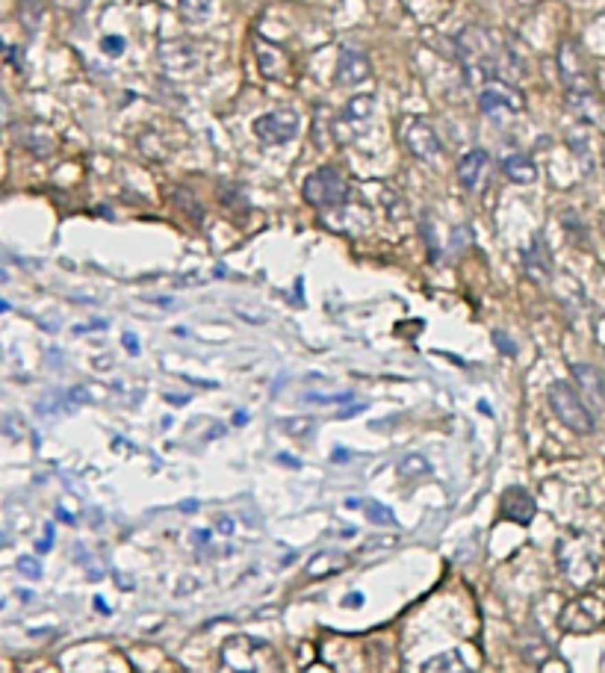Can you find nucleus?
Returning a JSON list of instances; mask_svg holds the SVG:
<instances>
[{
	"instance_id": "nucleus-8",
	"label": "nucleus",
	"mask_w": 605,
	"mask_h": 673,
	"mask_svg": "<svg viewBox=\"0 0 605 673\" xmlns=\"http://www.w3.org/2000/svg\"><path fill=\"white\" fill-rule=\"evenodd\" d=\"M481 113L493 122H508V118L523 113V95L505 80H493L488 89H481Z\"/></svg>"
},
{
	"instance_id": "nucleus-7",
	"label": "nucleus",
	"mask_w": 605,
	"mask_h": 673,
	"mask_svg": "<svg viewBox=\"0 0 605 673\" xmlns=\"http://www.w3.org/2000/svg\"><path fill=\"white\" fill-rule=\"evenodd\" d=\"M605 623V600L597 593H584L561 611V626L567 632H593Z\"/></svg>"
},
{
	"instance_id": "nucleus-24",
	"label": "nucleus",
	"mask_w": 605,
	"mask_h": 673,
	"mask_svg": "<svg viewBox=\"0 0 605 673\" xmlns=\"http://www.w3.org/2000/svg\"><path fill=\"white\" fill-rule=\"evenodd\" d=\"M345 606H349V608H361L363 606V593H349V597H345Z\"/></svg>"
},
{
	"instance_id": "nucleus-17",
	"label": "nucleus",
	"mask_w": 605,
	"mask_h": 673,
	"mask_svg": "<svg viewBox=\"0 0 605 673\" xmlns=\"http://www.w3.org/2000/svg\"><path fill=\"white\" fill-rule=\"evenodd\" d=\"M422 673H470V668L464 665V659L458 652H443V656H434L425 661Z\"/></svg>"
},
{
	"instance_id": "nucleus-6",
	"label": "nucleus",
	"mask_w": 605,
	"mask_h": 673,
	"mask_svg": "<svg viewBox=\"0 0 605 673\" xmlns=\"http://www.w3.org/2000/svg\"><path fill=\"white\" fill-rule=\"evenodd\" d=\"M299 130H301V118L290 106L286 110H272L254 122V136L263 145H286L299 136Z\"/></svg>"
},
{
	"instance_id": "nucleus-16",
	"label": "nucleus",
	"mask_w": 605,
	"mask_h": 673,
	"mask_svg": "<svg viewBox=\"0 0 605 673\" xmlns=\"http://www.w3.org/2000/svg\"><path fill=\"white\" fill-rule=\"evenodd\" d=\"M502 168L514 183H534L538 181V166H534L525 154H511L508 160L502 163Z\"/></svg>"
},
{
	"instance_id": "nucleus-28",
	"label": "nucleus",
	"mask_w": 605,
	"mask_h": 673,
	"mask_svg": "<svg viewBox=\"0 0 605 673\" xmlns=\"http://www.w3.org/2000/svg\"><path fill=\"white\" fill-rule=\"evenodd\" d=\"M304 673H331V668H325V665H313V668H307Z\"/></svg>"
},
{
	"instance_id": "nucleus-22",
	"label": "nucleus",
	"mask_w": 605,
	"mask_h": 673,
	"mask_svg": "<svg viewBox=\"0 0 605 673\" xmlns=\"http://www.w3.org/2000/svg\"><path fill=\"white\" fill-rule=\"evenodd\" d=\"M18 570H21L27 579H42V567H38V561H36V558H30V556L18 558Z\"/></svg>"
},
{
	"instance_id": "nucleus-20",
	"label": "nucleus",
	"mask_w": 605,
	"mask_h": 673,
	"mask_svg": "<svg viewBox=\"0 0 605 673\" xmlns=\"http://www.w3.org/2000/svg\"><path fill=\"white\" fill-rule=\"evenodd\" d=\"M363 511H366V517H369V523H375V526H393V523H396V514L381 502H366Z\"/></svg>"
},
{
	"instance_id": "nucleus-2",
	"label": "nucleus",
	"mask_w": 605,
	"mask_h": 673,
	"mask_svg": "<svg viewBox=\"0 0 605 673\" xmlns=\"http://www.w3.org/2000/svg\"><path fill=\"white\" fill-rule=\"evenodd\" d=\"M219 673H284V665L266 641L233 635L222 644Z\"/></svg>"
},
{
	"instance_id": "nucleus-15",
	"label": "nucleus",
	"mask_w": 605,
	"mask_h": 673,
	"mask_svg": "<svg viewBox=\"0 0 605 673\" xmlns=\"http://www.w3.org/2000/svg\"><path fill=\"white\" fill-rule=\"evenodd\" d=\"M573 378H576L579 387L591 396L593 404H605V381H602V375L597 372V366L573 363Z\"/></svg>"
},
{
	"instance_id": "nucleus-13",
	"label": "nucleus",
	"mask_w": 605,
	"mask_h": 673,
	"mask_svg": "<svg viewBox=\"0 0 605 673\" xmlns=\"http://www.w3.org/2000/svg\"><path fill=\"white\" fill-rule=\"evenodd\" d=\"M523 269L534 284H547L552 278V257L540 236H534V242L523 251Z\"/></svg>"
},
{
	"instance_id": "nucleus-23",
	"label": "nucleus",
	"mask_w": 605,
	"mask_h": 673,
	"mask_svg": "<svg viewBox=\"0 0 605 673\" xmlns=\"http://www.w3.org/2000/svg\"><path fill=\"white\" fill-rule=\"evenodd\" d=\"M104 51L122 54V51H124V38H104Z\"/></svg>"
},
{
	"instance_id": "nucleus-30",
	"label": "nucleus",
	"mask_w": 605,
	"mask_h": 673,
	"mask_svg": "<svg viewBox=\"0 0 605 673\" xmlns=\"http://www.w3.org/2000/svg\"><path fill=\"white\" fill-rule=\"evenodd\" d=\"M277 461H281V464H290V467H299V464H295V461L290 458V455H281V458H277Z\"/></svg>"
},
{
	"instance_id": "nucleus-9",
	"label": "nucleus",
	"mask_w": 605,
	"mask_h": 673,
	"mask_svg": "<svg viewBox=\"0 0 605 673\" xmlns=\"http://www.w3.org/2000/svg\"><path fill=\"white\" fill-rule=\"evenodd\" d=\"M558 65H561V77H564V86H567L570 101L573 104L588 101L591 92H593V80H591V71H588V65H584V59L576 51V45H561Z\"/></svg>"
},
{
	"instance_id": "nucleus-11",
	"label": "nucleus",
	"mask_w": 605,
	"mask_h": 673,
	"mask_svg": "<svg viewBox=\"0 0 605 673\" xmlns=\"http://www.w3.org/2000/svg\"><path fill=\"white\" fill-rule=\"evenodd\" d=\"M538 514V505H534V497L525 488H508L499 499V517L508 523H517V526H529Z\"/></svg>"
},
{
	"instance_id": "nucleus-10",
	"label": "nucleus",
	"mask_w": 605,
	"mask_h": 673,
	"mask_svg": "<svg viewBox=\"0 0 605 673\" xmlns=\"http://www.w3.org/2000/svg\"><path fill=\"white\" fill-rule=\"evenodd\" d=\"M402 142L408 145V151L420 160H434L440 154V139L431 130V124H425L422 118H404L402 124Z\"/></svg>"
},
{
	"instance_id": "nucleus-1",
	"label": "nucleus",
	"mask_w": 605,
	"mask_h": 673,
	"mask_svg": "<svg viewBox=\"0 0 605 673\" xmlns=\"http://www.w3.org/2000/svg\"><path fill=\"white\" fill-rule=\"evenodd\" d=\"M455 47H458L461 65L467 80L481 86V83H493V77H502V59H511V54L499 45V38L481 27H467L461 30L458 38H455Z\"/></svg>"
},
{
	"instance_id": "nucleus-19",
	"label": "nucleus",
	"mask_w": 605,
	"mask_h": 673,
	"mask_svg": "<svg viewBox=\"0 0 605 673\" xmlns=\"http://www.w3.org/2000/svg\"><path fill=\"white\" fill-rule=\"evenodd\" d=\"M372 113H375V98L361 95V98H354V101H349L345 118H354V122H361V118H369Z\"/></svg>"
},
{
	"instance_id": "nucleus-18",
	"label": "nucleus",
	"mask_w": 605,
	"mask_h": 673,
	"mask_svg": "<svg viewBox=\"0 0 605 673\" xmlns=\"http://www.w3.org/2000/svg\"><path fill=\"white\" fill-rule=\"evenodd\" d=\"M213 3H216V0H177L181 15L190 24H204L207 18H210V12H213Z\"/></svg>"
},
{
	"instance_id": "nucleus-21",
	"label": "nucleus",
	"mask_w": 605,
	"mask_h": 673,
	"mask_svg": "<svg viewBox=\"0 0 605 673\" xmlns=\"http://www.w3.org/2000/svg\"><path fill=\"white\" fill-rule=\"evenodd\" d=\"M281 429H284L286 434H293V437L307 440V437H310V434L316 431V422H313V420H284V422H281Z\"/></svg>"
},
{
	"instance_id": "nucleus-5",
	"label": "nucleus",
	"mask_w": 605,
	"mask_h": 673,
	"mask_svg": "<svg viewBox=\"0 0 605 673\" xmlns=\"http://www.w3.org/2000/svg\"><path fill=\"white\" fill-rule=\"evenodd\" d=\"M349 195V186H345L343 174L331 166H322L304 181V201L316 207V210H334L340 207Z\"/></svg>"
},
{
	"instance_id": "nucleus-29",
	"label": "nucleus",
	"mask_w": 605,
	"mask_h": 673,
	"mask_svg": "<svg viewBox=\"0 0 605 673\" xmlns=\"http://www.w3.org/2000/svg\"><path fill=\"white\" fill-rule=\"evenodd\" d=\"M219 526H222V532H225V534H231V529H233V523H231V520H222V523H219Z\"/></svg>"
},
{
	"instance_id": "nucleus-3",
	"label": "nucleus",
	"mask_w": 605,
	"mask_h": 673,
	"mask_svg": "<svg viewBox=\"0 0 605 673\" xmlns=\"http://www.w3.org/2000/svg\"><path fill=\"white\" fill-rule=\"evenodd\" d=\"M547 399H549V408H552L555 417H558V422L567 425L573 434H591L597 429V420H593L591 408L584 404V399L570 387L567 381H555L547 390Z\"/></svg>"
},
{
	"instance_id": "nucleus-25",
	"label": "nucleus",
	"mask_w": 605,
	"mask_h": 673,
	"mask_svg": "<svg viewBox=\"0 0 605 673\" xmlns=\"http://www.w3.org/2000/svg\"><path fill=\"white\" fill-rule=\"evenodd\" d=\"M124 349L130 352V354L139 352V345H136V336H133V334H124Z\"/></svg>"
},
{
	"instance_id": "nucleus-27",
	"label": "nucleus",
	"mask_w": 605,
	"mask_h": 673,
	"mask_svg": "<svg viewBox=\"0 0 605 673\" xmlns=\"http://www.w3.org/2000/svg\"><path fill=\"white\" fill-rule=\"evenodd\" d=\"M493 340H499L502 349L508 352V354H514V345H508V336H505V334H493Z\"/></svg>"
},
{
	"instance_id": "nucleus-4",
	"label": "nucleus",
	"mask_w": 605,
	"mask_h": 673,
	"mask_svg": "<svg viewBox=\"0 0 605 673\" xmlns=\"http://www.w3.org/2000/svg\"><path fill=\"white\" fill-rule=\"evenodd\" d=\"M558 564H561V573L573 582V585H591L593 576H597V556H593L591 543L584 538H579V534L561 540Z\"/></svg>"
},
{
	"instance_id": "nucleus-26",
	"label": "nucleus",
	"mask_w": 605,
	"mask_h": 673,
	"mask_svg": "<svg viewBox=\"0 0 605 673\" xmlns=\"http://www.w3.org/2000/svg\"><path fill=\"white\" fill-rule=\"evenodd\" d=\"M51 543H54V529H47V534H45V540L38 543V552H45V549H51Z\"/></svg>"
},
{
	"instance_id": "nucleus-14",
	"label": "nucleus",
	"mask_w": 605,
	"mask_h": 673,
	"mask_svg": "<svg viewBox=\"0 0 605 673\" xmlns=\"http://www.w3.org/2000/svg\"><path fill=\"white\" fill-rule=\"evenodd\" d=\"M369 77V59L354 47H343L340 51V62H336V83L349 86V83H361Z\"/></svg>"
},
{
	"instance_id": "nucleus-12",
	"label": "nucleus",
	"mask_w": 605,
	"mask_h": 673,
	"mask_svg": "<svg viewBox=\"0 0 605 673\" xmlns=\"http://www.w3.org/2000/svg\"><path fill=\"white\" fill-rule=\"evenodd\" d=\"M488 163L490 157L484 148H472V151H467L461 157L458 163V181L467 192H479L481 183H484V172H488Z\"/></svg>"
}]
</instances>
